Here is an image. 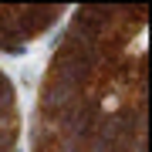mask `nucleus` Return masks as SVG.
Returning a JSON list of instances; mask_svg holds the SVG:
<instances>
[{"instance_id": "3", "label": "nucleus", "mask_w": 152, "mask_h": 152, "mask_svg": "<svg viewBox=\"0 0 152 152\" xmlns=\"http://www.w3.org/2000/svg\"><path fill=\"white\" fill-rule=\"evenodd\" d=\"M17 91L14 81L4 68H0V152H10L17 142Z\"/></svg>"}, {"instance_id": "1", "label": "nucleus", "mask_w": 152, "mask_h": 152, "mask_svg": "<svg viewBox=\"0 0 152 152\" xmlns=\"http://www.w3.org/2000/svg\"><path fill=\"white\" fill-rule=\"evenodd\" d=\"M145 4H85L41 85L34 152H145Z\"/></svg>"}, {"instance_id": "2", "label": "nucleus", "mask_w": 152, "mask_h": 152, "mask_svg": "<svg viewBox=\"0 0 152 152\" xmlns=\"http://www.w3.org/2000/svg\"><path fill=\"white\" fill-rule=\"evenodd\" d=\"M61 17V4H20V7H0V48L20 54L24 41L44 34Z\"/></svg>"}]
</instances>
